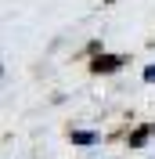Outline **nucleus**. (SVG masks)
<instances>
[{
  "instance_id": "1",
  "label": "nucleus",
  "mask_w": 155,
  "mask_h": 159,
  "mask_svg": "<svg viewBox=\"0 0 155 159\" xmlns=\"http://www.w3.org/2000/svg\"><path fill=\"white\" fill-rule=\"evenodd\" d=\"M148 138H152V123H144V127H137L134 134H130V145H144Z\"/></svg>"
},
{
  "instance_id": "4",
  "label": "nucleus",
  "mask_w": 155,
  "mask_h": 159,
  "mask_svg": "<svg viewBox=\"0 0 155 159\" xmlns=\"http://www.w3.org/2000/svg\"><path fill=\"white\" fill-rule=\"evenodd\" d=\"M144 80H155V65H148V69H144Z\"/></svg>"
},
{
  "instance_id": "3",
  "label": "nucleus",
  "mask_w": 155,
  "mask_h": 159,
  "mask_svg": "<svg viewBox=\"0 0 155 159\" xmlns=\"http://www.w3.org/2000/svg\"><path fill=\"white\" fill-rule=\"evenodd\" d=\"M72 141H76V145H94V134H87V130H76V134H72Z\"/></svg>"
},
{
  "instance_id": "2",
  "label": "nucleus",
  "mask_w": 155,
  "mask_h": 159,
  "mask_svg": "<svg viewBox=\"0 0 155 159\" xmlns=\"http://www.w3.org/2000/svg\"><path fill=\"white\" fill-rule=\"evenodd\" d=\"M119 69V58H94V72H112Z\"/></svg>"
}]
</instances>
